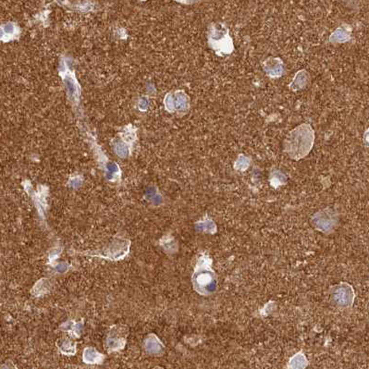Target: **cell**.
<instances>
[{
	"label": "cell",
	"mask_w": 369,
	"mask_h": 369,
	"mask_svg": "<svg viewBox=\"0 0 369 369\" xmlns=\"http://www.w3.org/2000/svg\"><path fill=\"white\" fill-rule=\"evenodd\" d=\"M315 131L308 123H303L290 132L284 141V152L294 160L304 158L313 148Z\"/></svg>",
	"instance_id": "6da1fadb"
},
{
	"label": "cell",
	"mask_w": 369,
	"mask_h": 369,
	"mask_svg": "<svg viewBox=\"0 0 369 369\" xmlns=\"http://www.w3.org/2000/svg\"><path fill=\"white\" fill-rule=\"evenodd\" d=\"M208 43L216 55L220 57L232 54L234 51V44L230 36V30L223 23H216L210 28Z\"/></svg>",
	"instance_id": "7a4b0ae2"
},
{
	"label": "cell",
	"mask_w": 369,
	"mask_h": 369,
	"mask_svg": "<svg viewBox=\"0 0 369 369\" xmlns=\"http://www.w3.org/2000/svg\"><path fill=\"white\" fill-rule=\"evenodd\" d=\"M354 291L347 283H341L332 289L331 297L336 305L342 308L351 307L354 301Z\"/></svg>",
	"instance_id": "3957f363"
},
{
	"label": "cell",
	"mask_w": 369,
	"mask_h": 369,
	"mask_svg": "<svg viewBox=\"0 0 369 369\" xmlns=\"http://www.w3.org/2000/svg\"><path fill=\"white\" fill-rule=\"evenodd\" d=\"M194 282L197 284V290L202 293H211L216 288L215 274L209 268H201L195 273Z\"/></svg>",
	"instance_id": "277c9868"
},
{
	"label": "cell",
	"mask_w": 369,
	"mask_h": 369,
	"mask_svg": "<svg viewBox=\"0 0 369 369\" xmlns=\"http://www.w3.org/2000/svg\"><path fill=\"white\" fill-rule=\"evenodd\" d=\"M264 70L270 78H279L284 73L283 61L279 58H270L263 64Z\"/></svg>",
	"instance_id": "5b68a950"
},
{
	"label": "cell",
	"mask_w": 369,
	"mask_h": 369,
	"mask_svg": "<svg viewBox=\"0 0 369 369\" xmlns=\"http://www.w3.org/2000/svg\"><path fill=\"white\" fill-rule=\"evenodd\" d=\"M309 81V74L306 71H300L296 73L292 82L289 85V87L292 91H299L304 89Z\"/></svg>",
	"instance_id": "8992f818"
},
{
	"label": "cell",
	"mask_w": 369,
	"mask_h": 369,
	"mask_svg": "<svg viewBox=\"0 0 369 369\" xmlns=\"http://www.w3.org/2000/svg\"><path fill=\"white\" fill-rule=\"evenodd\" d=\"M351 39V32L345 27H339L330 37L331 43H345Z\"/></svg>",
	"instance_id": "52a82bcc"
},
{
	"label": "cell",
	"mask_w": 369,
	"mask_h": 369,
	"mask_svg": "<svg viewBox=\"0 0 369 369\" xmlns=\"http://www.w3.org/2000/svg\"><path fill=\"white\" fill-rule=\"evenodd\" d=\"M249 163H250L249 162V159L246 156H244L243 155H241L239 156V158L237 159V161H236L235 169L240 170V171H245L248 168Z\"/></svg>",
	"instance_id": "ba28073f"
},
{
	"label": "cell",
	"mask_w": 369,
	"mask_h": 369,
	"mask_svg": "<svg viewBox=\"0 0 369 369\" xmlns=\"http://www.w3.org/2000/svg\"><path fill=\"white\" fill-rule=\"evenodd\" d=\"M364 142L367 144V146H369V129L364 135Z\"/></svg>",
	"instance_id": "9c48e42d"
},
{
	"label": "cell",
	"mask_w": 369,
	"mask_h": 369,
	"mask_svg": "<svg viewBox=\"0 0 369 369\" xmlns=\"http://www.w3.org/2000/svg\"><path fill=\"white\" fill-rule=\"evenodd\" d=\"M179 2H181V3H186V4H189V3H192V2H194V1H195V0H178Z\"/></svg>",
	"instance_id": "30bf717a"
}]
</instances>
